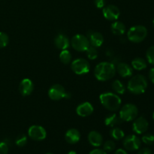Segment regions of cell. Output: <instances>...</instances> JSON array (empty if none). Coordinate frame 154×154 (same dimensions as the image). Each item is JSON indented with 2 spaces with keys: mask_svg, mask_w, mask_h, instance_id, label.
Returning a JSON list of instances; mask_svg holds the SVG:
<instances>
[{
  "mask_svg": "<svg viewBox=\"0 0 154 154\" xmlns=\"http://www.w3.org/2000/svg\"><path fill=\"white\" fill-rule=\"evenodd\" d=\"M94 111V108L90 102H85L80 104L76 108V113L78 116L87 117L91 115Z\"/></svg>",
  "mask_w": 154,
  "mask_h": 154,
  "instance_id": "cell-15",
  "label": "cell"
},
{
  "mask_svg": "<svg viewBox=\"0 0 154 154\" xmlns=\"http://www.w3.org/2000/svg\"><path fill=\"white\" fill-rule=\"evenodd\" d=\"M141 141L147 145H151L154 143V135L151 133L144 134L141 138Z\"/></svg>",
  "mask_w": 154,
  "mask_h": 154,
  "instance_id": "cell-30",
  "label": "cell"
},
{
  "mask_svg": "<svg viewBox=\"0 0 154 154\" xmlns=\"http://www.w3.org/2000/svg\"><path fill=\"white\" fill-rule=\"evenodd\" d=\"M89 154H107V153L104 150H101V149H94V150H92Z\"/></svg>",
  "mask_w": 154,
  "mask_h": 154,
  "instance_id": "cell-36",
  "label": "cell"
},
{
  "mask_svg": "<svg viewBox=\"0 0 154 154\" xmlns=\"http://www.w3.org/2000/svg\"><path fill=\"white\" fill-rule=\"evenodd\" d=\"M131 64H132V69H135L137 71L144 70L147 66V63L146 60L144 59L141 58V57H136L134 60H132Z\"/></svg>",
  "mask_w": 154,
  "mask_h": 154,
  "instance_id": "cell-22",
  "label": "cell"
},
{
  "mask_svg": "<svg viewBox=\"0 0 154 154\" xmlns=\"http://www.w3.org/2000/svg\"><path fill=\"white\" fill-rule=\"evenodd\" d=\"M114 154H128V153L123 149H118V150H116Z\"/></svg>",
  "mask_w": 154,
  "mask_h": 154,
  "instance_id": "cell-37",
  "label": "cell"
},
{
  "mask_svg": "<svg viewBox=\"0 0 154 154\" xmlns=\"http://www.w3.org/2000/svg\"><path fill=\"white\" fill-rule=\"evenodd\" d=\"M147 80L144 75H137L132 77L129 81L127 89L134 95H140L144 93L147 88Z\"/></svg>",
  "mask_w": 154,
  "mask_h": 154,
  "instance_id": "cell-3",
  "label": "cell"
},
{
  "mask_svg": "<svg viewBox=\"0 0 154 154\" xmlns=\"http://www.w3.org/2000/svg\"><path fill=\"white\" fill-rule=\"evenodd\" d=\"M115 147V143L113 141H111V140H108V141H106L104 143L103 150H105L106 153H110V152L114 151Z\"/></svg>",
  "mask_w": 154,
  "mask_h": 154,
  "instance_id": "cell-28",
  "label": "cell"
},
{
  "mask_svg": "<svg viewBox=\"0 0 154 154\" xmlns=\"http://www.w3.org/2000/svg\"><path fill=\"white\" fill-rule=\"evenodd\" d=\"M71 69L76 75H85L88 73L90 70V63L85 59L78 58L72 62Z\"/></svg>",
  "mask_w": 154,
  "mask_h": 154,
  "instance_id": "cell-7",
  "label": "cell"
},
{
  "mask_svg": "<svg viewBox=\"0 0 154 154\" xmlns=\"http://www.w3.org/2000/svg\"><path fill=\"white\" fill-rule=\"evenodd\" d=\"M86 54H87V57H88L89 60H96L98 57V51L97 48H95V47L91 46L90 45L88 48H87V51H85Z\"/></svg>",
  "mask_w": 154,
  "mask_h": 154,
  "instance_id": "cell-26",
  "label": "cell"
},
{
  "mask_svg": "<svg viewBox=\"0 0 154 154\" xmlns=\"http://www.w3.org/2000/svg\"><path fill=\"white\" fill-rule=\"evenodd\" d=\"M153 28H154V18H153Z\"/></svg>",
  "mask_w": 154,
  "mask_h": 154,
  "instance_id": "cell-39",
  "label": "cell"
},
{
  "mask_svg": "<svg viewBox=\"0 0 154 154\" xmlns=\"http://www.w3.org/2000/svg\"><path fill=\"white\" fill-rule=\"evenodd\" d=\"M116 72L122 78H129L132 75L133 69L130 65L126 63H118L116 66Z\"/></svg>",
  "mask_w": 154,
  "mask_h": 154,
  "instance_id": "cell-16",
  "label": "cell"
},
{
  "mask_svg": "<svg viewBox=\"0 0 154 154\" xmlns=\"http://www.w3.org/2000/svg\"><path fill=\"white\" fill-rule=\"evenodd\" d=\"M148 77L150 81L154 84V67L152 68V69H150V70L149 71Z\"/></svg>",
  "mask_w": 154,
  "mask_h": 154,
  "instance_id": "cell-35",
  "label": "cell"
},
{
  "mask_svg": "<svg viewBox=\"0 0 154 154\" xmlns=\"http://www.w3.org/2000/svg\"><path fill=\"white\" fill-rule=\"evenodd\" d=\"M15 143H16L17 145L20 147H24V146L27 143V137L26 135H23V134H21L19 136H17L16 141H15Z\"/></svg>",
  "mask_w": 154,
  "mask_h": 154,
  "instance_id": "cell-31",
  "label": "cell"
},
{
  "mask_svg": "<svg viewBox=\"0 0 154 154\" xmlns=\"http://www.w3.org/2000/svg\"><path fill=\"white\" fill-rule=\"evenodd\" d=\"M153 120H154V111H153Z\"/></svg>",
  "mask_w": 154,
  "mask_h": 154,
  "instance_id": "cell-40",
  "label": "cell"
},
{
  "mask_svg": "<svg viewBox=\"0 0 154 154\" xmlns=\"http://www.w3.org/2000/svg\"><path fill=\"white\" fill-rule=\"evenodd\" d=\"M149 127V123L147 119L144 117H139L135 118L132 123V130L138 135H142L145 133Z\"/></svg>",
  "mask_w": 154,
  "mask_h": 154,
  "instance_id": "cell-11",
  "label": "cell"
},
{
  "mask_svg": "<svg viewBox=\"0 0 154 154\" xmlns=\"http://www.w3.org/2000/svg\"><path fill=\"white\" fill-rule=\"evenodd\" d=\"M67 154H78V153H77L75 151H74V150H71V151H69Z\"/></svg>",
  "mask_w": 154,
  "mask_h": 154,
  "instance_id": "cell-38",
  "label": "cell"
},
{
  "mask_svg": "<svg viewBox=\"0 0 154 154\" xmlns=\"http://www.w3.org/2000/svg\"><path fill=\"white\" fill-rule=\"evenodd\" d=\"M8 146L5 142H0V154H8Z\"/></svg>",
  "mask_w": 154,
  "mask_h": 154,
  "instance_id": "cell-32",
  "label": "cell"
},
{
  "mask_svg": "<svg viewBox=\"0 0 154 154\" xmlns=\"http://www.w3.org/2000/svg\"><path fill=\"white\" fill-rule=\"evenodd\" d=\"M111 30L115 35H123L126 32V26L121 21L115 20L111 23Z\"/></svg>",
  "mask_w": 154,
  "mask_h": 154,
  "instance_id": "cell-21",
  "label": "cell"
},
{
  "mask_svg": "<svg viewBox=\"0 0 154 154\" xmlns=\"http://www.w3.org/2000/svg\"><path fill=\"white\" fill-rule=\"evenodd\" d=\"M99 100L102 106L110 111H118L121 106L122 101L120 96L111 92L102 93L99 96Z\"/></svg>",
  "mask_w": 154,
  "mask_h": 154,
  "instance_id": "cell-2",
  "label": "cell"
},
{
  "mask_svg": "<svg viewBox=\"0 0 154 154\" xmlns=\"http://www.w3.org/2000/svg\"><path fill=\"white\" fill-rule=\"evenodd\" d=\"M138 114V109L136 105L132 103H128L120 108L119 116L123 121L130 122L136 118Z\"/></svg>",
  "mask_w": 154,
  "mask_h": 154,
  "instance_id": "cell-5",
  "label": "cell"
},
{
  "mask_svg": "<svg viewBox=\"0 0 154 154\" xmlns=\"http://www.w3.org/2000/svg\"><path fill=\"white\" fill-rule=\"evenodd\" d=\"M104 17L110 21H115L120 15V9L114 5H108L105 6L102 10Z\"/></svg>",
  "mask_w": 154,
  "mask_h": 154,
  "instance_id": "cell-12",
  "label": "cell"
},
{
  "mask_svg": "<svg viewBox=\"0 0 154 154\" xmlns=\"http://www.w3.org/2000/svg\"><path fill=\"white\" fill-rule=\"evenodd\" d=\"M116 66L109 62H102L96 66L94 75L99 81H107L112 79L116 74Z\"/></svg>",
  "mask_w": 154,
  "mask_h": 154,
  "instance_id": "cell-1",
  "label": "cell"
},
{
  "mask_svg": "<svg viewBox=\"0 0 154 154\" xmlns=\"http://www.w3.org/2000/svg\"><path fill=\"white\" fill-rule=\"evenodd\" d=\"M146 58L147 61L150 65L154 66V45L150 47L146 52Z\"/></svg>",
  "mask_w": 154,
  "mask_h": 154,
  "instance_id": "cell-27",
  "label": "cell"
},
{
  "mask_svg": "<svg viewBox=\"0 0 154 154\" xmlns=\"http://www.w3.org/2000/svg\"><path fill=\"white\" fill-rule=\"evenodd\" d=\"M60 60L63 64H69L72 61V54L68 50H63L60 54Z\"/></svg>",
  "mask_w": 154,
  "mask_h": 154,
  "instance_id": "cell-25",
  "label": "cell"
},
{
  "mask_svg": "<svg viewBox=\"0 0 154 154\" xmlns=\"http://www.w3.org/2000/svg\"><path fill=\"white\" fill-rule=\"evenodd\" d=\"M112 88L117 94L123 95L126 92V87L123 83L119 80H115L112 84Z\"/></svg>",
  "mask_w": 154,
  "mask_h": 154,
  "instance_id": "cell-24",
  "label": "cell"
},
{
  "mask_svg": "<svg viewBox=\"0 0 154 154\" xmlns=\"http://www.w3.org/2000/svg\"><path fill=\"white\" fill-rule=\"evenodd\" d=\"M9 43V37L5 32H0V48H5Z\"/></svg>",
  "mask_w": 154,
  "mask_h": 154,
  "instance_id": "cell-29",
  "label": "cell"
},
{
  "mask_svg": "<svg viewBox=\"0 0 154 154\" xmlns=\"http://www.w3.org/2000/svg\"><path fill=\"white\" fill-rule=\"evenodd\" d=\"M88 141L92 146L98 147H100L103 143V138L100 132L97 131H91L88 134Z\"/></svg>",
  "mask_w": 154,
  "mask_h": 154,
  "instance_id": "cell-19",
  "label": "cell"
},
{
  "mask_svg": "<svg viewBox=\"0 0 154 154\" xmlns=\"http://www.w3.org/2000/svg\"><path fill=\"white\" fill-rule=\"evenodd\" d=\"M87 38H88L90 45L95 48H99L102 45L104 42V37L102 33L96 31H89L87 32Z\"/></svg>",
  "mask_w": 154,
  "mask_h": 154,
  "instance_id": "cell-13",
  "label": "cell"
},
{
  "mask_svg": "<svg viewBox=\"0 0 154 154\" xmlns=\"http://www.w3.org/2000/svg\"><path fill=\"white\" fill-rule=\"evenodd\" d=\"M94 4L98 8H103L105 6V0H94Z\"/></svg>",
  "mask_w": 154,
  "mask_h": 154,
  "instance_id": "cell-33",
  "label": "cell"
},
{
  "mask_svg": "<svg viewBox=\"0 0 154 154\" xmlns=\"http://www.w3.org/2000/svg\"><path fill=\"white\" fill-rule=\"evenodd\" d=\"M147 36V29L144 26H132L127 32V38L133 43H141Z\"/></svg>",
  "mask_w": 154,
  "mask_h": 154,
  "instance_id": "cell-4",
  "label": "cell"
},
{
  "mask_svg": "<svg viewBox=\"0 0 154 154\" xmlns=\"http://www.w3.org/2000/svg\"><path fill=\"white\" fill-rule=\"evenodd\" d=\"M65 139L69 144H77L81 139V133L76 129H69L65 134Z\"/></svg>",
  "mask_w": 154,
  "mask_h": 154,
  "instance_id": "cell-17",
  "label": "cell"
},
{
  "mask_svg": "<svg viewBox=\"0 0 154 154\" xmlns=\"http://www.w3.org/2000/svg\"><path fill=\"white\" fill-rule=\"evenodd\" d=\"M46 154H54V153H46Z\"/></svg>",
  "mask_w": 154,
  "mask_h": 154,
  "instance_id": "cell-41",
  "label": "cell"
},
{
  "mask_svg": "<svg viewBox=\"0 0 154 154\" xmlns=\"http://www.w3.org/2000/svg\"><path fill=\"white\" fill-rule=\"evenodd\" d=\"M28 135L31 139L40 141L46 138L47 132L43 126H38V125H32L29 128Z\"/></svg>",
  "mask_w": 154,
  "mask_h": 154,
  "instance_id": "cell-9",
  "label": "cell"
},
{
  "mask_svg": "<svg viewBox=\"0 0 154 154\" xmlns=\"http://www.w3.org/2000/svg\"><path fill=\"white\" fill-rule=\"evenodd\" d=\"M34 90V84L32 80L24 78L20 81L19 85V91L23 96H28L32 94Z\"/></svg>",
  "mask_w": 154,
  "mask_h": 154,
  "instance_id": "cell-14",
  "label": "cell"
},
{
  "mask_svg": "<svg viewBox=\"0 0 154 154\" xmlns=\"http://www.w3.org/2000/svg\"><path fill=\"white\" fill-rule=\"evenodd\" d=\"M48 96L53 101H59L63 99L68 98V93H66L64 87L60 84H54L48 90Z\"/></svg>",
  "mask_w": 154,
  "mask_h": 154,
  "instance_id": "cell-8",
  "label": "cell"
},
{
  "mask_svg": "<svg viewBox=\"0 0 154 154\" xmlns=\"http://www.w3.org/2000/svg\"><path fill=\"white\" fill-rule=\"evenodd\" d=\"M137 154H152V152L148 147H144V148H141Z\"/></svg>",
  "mask_w": 154,
  "mask_h": 154,
  "instance_id": "cell-34",
  "label": "cell"
},
{
  "mask_svg": "<svg viewBox=\"0 0 154 154\" xmlns=\"http://www.w3.org/2000/svg\"><path fill=\"white\" fill-rule=\"evenodd\" d=\"M123 120L120 119V116L117 115V114H108L105 119V126H109V127H116L118 125L121 124Z\"/></svg>",
  "mask_w": 154,
  "mask_h": 154,
  "instance_id": "cell-20",
  "label": "cell"
},
{
  "mask_svg": "<svg viewBox=\"0 0 154 154\" xmlns=\"http://www.w3.org/2000/svg\"><path fill=\"white\" fill-rule=\"evenodd\" d=\"M123 144L126 150L135 151V150H138L140 148L141 141L137 135H129L123 139Z\"/></svg>",
  "mask_w": 154,
  "mask_h": 154,
  "instance_id": "cell-10",
  "label": "cell"
},
{
  "mask_svg": "<svg viewBox=\"0 0 154 154\" xmlns=\"http://www.w3.org/2000/svg\"><path fill=\"white\" fill-rule=\"evenodd\" d=\"M54 44L58 49L63 51L66 50L70 45V41L69 38L63 34H59L54 39Z\"/></svg>",
  "mask_w": 154,
  "mask_h": 154,
  "instance_id": "cell-18",
  "label": "cell"
},
{
  "mask_svg": "<svg viewBox=\"0 0 154 154\" xmlns=\"http://www.w3.org/2000/svg\"><path fill=\"white\" fill-rule=\"evenodd\" d=\"M71 45L74 50L78 52H85L90 46L87 36L81 34H77L72 37Z\"/></svg>",
  "mask_w": 154,
  "mask_h": 154,
  "instance_id": "cell-6",
  "label": "cell"
},
{
  "mask_svg": "<svg viewBox=\"0 0 154 154\" xmlns=\"http://www.w3.org/2000/svg\"><path fill=\"white\" fill-rule=\"evenodd\" d=\"M110 135L114 139L117 141L123 139L125 137L124 132L119 127H113L110 131Z\"/></svg>",
  "mask_w": 154,
  "mask_h": 154,
  "instance_id": "cell-23",
  "label": "cell"
}]
</instances>
